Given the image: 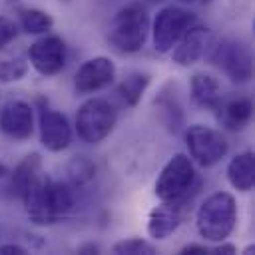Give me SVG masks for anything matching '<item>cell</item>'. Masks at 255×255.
I'll list each match as a JSON object with an SVG mask.
<instances>
[{
	"label": "cell",
	"mask_w": 255,
	"mask_h": 255,
	"mask_svg": "<svg viewBox=\"0 0 255 255\" xmlns=\"http://www.w3.org/2000/svg\"><path fill=\"white\" fill-rule=\"evenodd\" d=\"M217 122L231 131H241L249 126L253 118V102L247 96H235L229 100H221V104L215 110Z\"/></svg>",
	"instance_id": "15"
},
{
	"label": "cell",
	"mask_w": 255,
	"mask_h": 255,
	"mask_svg": "<svg viewBox=\"0 0 255 255\" xmlns=\"http://www.w3.org/2000/svg\"><path fill=\"white\" fill-rule=\"evenodd\" d=\"M18 36V24L8 16H0V50L14 42Z\"/></svg>",
	"instance_id": "25"
},
{
	"label": "cell",
	"mask_w": 255,
	"mask_h": 255,
	"mask_svg": "<svg viewBox=\"0 0 255 255\" xmlns=\"http://www.w3.org/2000/svg\"><path fill=\"white\" fill-rule=\"evenodd\" d=\"M149 2H161V0H149Z\"/></svg>",
	"instance_id": "32"
},
{
	"label": "cell",
	"mask_w": 255,
	"mask_h": 255,
	"mask_svg": "<svg viewBox=\"0 0 255 255\" xmlns=\"http://www.w3.org/2000/svg\"><path fill=\"white\" fill-rule=\"evenodd\" d=\"M237 225L235 197L227 191H215L199 205L195 213L197 233L211 243L225 241Z\"/></svg>",
	"instance_id": "2"
},
{
	"label": "cell",
	"mask_w": 255,
	"mask_h": 255,
	"mask_svg": "<svg viewBox=\"0 0 255 255\" xmlns=\"http://www.w3.org/2000/svg\"><path fill=\"white\" fill-rule=\"evenodd\" d=\"M185 145L191 161H195L201 167H213L227 155V149H229V143L221 131L201 124L187 128Z\"/></svg>",
	"instance_id": "7"
},
{
	"label": "cell",
	"mask_w": 255,
	"mask_h": 255,
	"mask_svg": "<svg viewBox=\"0 0 255 255\" xmlns=\"http://www.w3.org/2000/svg\"><path fill=\"white\" fill-rule=\"evenodd\" d=\"M189 96H191V102L197 108L211 110V112H215L217 106L223 100L221 84L217 82V78H213L211 74H205V72H197V74L191 76V80H189Z\"/></svg>",
	"instance_id": "16"
},
{
	"label": "cell",
	"mask_w": 255,
	"mask_h": 255,
	"mask_svg": "<svg viewBox=\"0 0 255 255\" xmlns=\"http://www.w3.org/2000/svg\"><path fill=\"white\" fill-rule=\"evenodd\" d=\"M181 2H189V4H209L211 0H181Z\"/></svg>",
	"instance_id": "31"
},
{
	"label": "cell",
	"mask_w": 255,
	"mask_h": 255,
	"mask_svg": "<svg viewBox=\"0 0 255 255\" xmlns=\"http://www.w3.org/2000/svg\"><path fill=\"white\" fill-rule=\"evenodd\" d=\"M22 201L34 225H52L60 219L56 205H54V197H52V177L42 171L36 175V179L26 189Z\"/></svg>",
	"instance_id": "8"
},
{
	"label": "cell",
	"mask_w": 255,
	"mask_h": 255,
	"mask_svg": "<svg viewBox=\"0 0 255 255\" xmlns=\"http://www.w3.org/2000/svg\"><path fill=\"white\" fill-rule=\"evenodd\" d=\"M149 86V74L145 72H131L128 74L116 88V96L118 100L126 106V108H135L141 100V96L145 94Z\"/></svg>",
	"instance_id": "19"
},
{
	"label": "cell",
	"mask_w": 255,
	"mask_h": 255,
	"mask_svg": "<svg viewBox=\"0 0 255 255\" xmlns=\"http://www.w3.org/2000/svg\"><path fill=\"white\" fill-rule=\"evenodd\" d=\"M179 253H181V255H211V247L197 245V243H189V245L181 247Z\"/></svg>",
	"instance_id": "26"
},
{
	"label": "cell",
	"mask_w": 255,
	"mask_h": 255,
	"mask_svg": "<svg viewBox=\"0 0 255 255\" xmlns=\"http://www.w3.org/2000/svg\"><path fill=\"white\" fill-rule=\"evenodd\" d=\"M78 253L82 255H90V253H100V247L96 243H86V245H80L78 247Z\"/></svg>",
	"instance_id": "29"
},
{
	"label": "cell",
	"mask_w": 255,
	"mask_h": 255,
	"mask_svg": "<svg viewBox=\"0 0 255 255\" xmlns=\"http://www.w3.org/2000/svg\"><path fill=\"white\" fill-rule=\"evenodd\" d=\"M42 167V159L38 153H28L10 173V191L16 197H24L26 189L30 187V183L36 179V175L40 173Z\"/></svg>",
	"instance_id": "18"
},
{
	"label": "cell",
	"mask_w": 255,
	"mask_h": 255,
	"mask_svg": "<svg viewBox=\"0 0 255 255\" xmlns=\"http://www.w3.org/2000/svg\"><path fill=\"white\" fill-rule=\"evenodd\" d=\"M96 173V165L86 157V155H76L68 163V177L72 185H84L88 183Z\"/></svg>",
	"instance_id": "23"
},
{
	"label": "cell",
	"mask_w": 255,
	"mask_h": 255,
	"mask_svg": "<svg viewBox=\"0 0 255 255\" xmlns=\"http://www.w3.org/2000/svg\"><path fill=\"white\" fill-rule=\"evenodd\" d=\"M227 181L237 191H251L255 185V155L253 151H241L231 157L227 165Z\"/></svg>",
	"instance_id": "17"
},
{
	"label": "cell",
	"mask_w": 255,
	"mask_h": 255,
	"mask_svg": "<svg viewBox=\"0 0 255 255\" xmlns=\"http://www.w3.org/2000/svg\"><path fill=\"white\" fill-rule=\"evenodd\" d=\"M116 126V110L108 100L90 98L86 100L76 114V131L78 137L86 143L104 141Z\"/></svg>",
	"instance_id": "4"
},
{
	"label": "cell",
	"mask_w": 255,
	"mask_h": 255,
	"mask_svg": "<svg viewBox=\"0 0 255 255\" xmlns=\"http://www.w3.org/2000/svg\"><path fill=\"white\" fill-rule=\"evenodd\" d=\"M205 58L211 64H215L233 82L243 84V82H249L253 76L251 54H249L247 46L237 40H229V38L221 40V42L211 40V44L205 52Z\"/></svg>",
	"instance_id": "6"
},
{
	"label": "cell",
	"mask_w": 255,
	"mask_h": 255,
	"mask_svg": "<svg viewBox=\"0 0 255 255\" xmlns=\"http://www.w3.org/2000/svg\"><path fill=\"white\" fill-rule=\"evenodd\" d=\"M8 173H10V171H8V167H6V165L0 161V177H6Z\"/></svg>",
	"instance_id": "30"
},
{
	"label": "cell",
	"mask_w": 255,
	"mask_h": 255,
	"mask_svg": "<svg viewBox=\"0 0 255 255\" xmlns=\"http://www.w3.org/2000/svg\"><path fill=\"white\" fill-rule=\"evenodd\" d=\"M193 24H197V16L193 12H189L185 8H179V6L161 8L155 14L153 24L149 26L151 42H153L155 52H159V54L171 52V48L179 42V38Z\"/></svg>",
	"instance_id": "5"
},
{
	"label": "cell",
	"mask_w": 255,
	"mask_h": 255,
	"mask_svg": "<svg viewBox=\"0 0 255 255\" xmlns=\"http://www.w3.org/2000/svg\"><path fill=\"white\" fill-rule=\"evenodd\" d=\"M197 173L193 161L185 153H175L155 179V195L161 201L185 203L189 191L195 187Z\"/></svg>",
	"instance_id": "3"
},
{
	"label": "cell",
	"mask_w": 255,
	"mask_h": 255,
	"mask_svg": "<svg viewBox=\"0 0 255 255\" xmlns=\"http://www.w3.org/2000/svg\"><path fill=\"white\" fill-rule=\"evenodd\" d=\"M28 62L22 56L0 58V84H12L26 76Z\"/></svg>",
	"instance_id": "22"
},
{
	"label": "cell",
	"mask_w": 255,
	"mask_h": 255,
	"mask_svg": "<svg viewBox=\"0 0 255 255\" xmlns=\"http://www.w3.org/2000/svg\"><path fill=\"white\" fill-rule=\"evenodd\" d=\"M149 36V14L145 6L139 2H131L122 6L110 26H108V42L122 54L139 52Z\"/></svg>",
	"instance_id": "1"
},
{
	"label": "cell",
	"mask_w": 255,
	"mask_h": 255,
	"mask_svg": "<svg viewBox=\"0 0 255 255\" xmlns=\"http://www.w3.org/2000/svg\"><path fill=\"white\" fill-rule=\"evenodd\" d=\"M28 62L42 76H56L66 64V44L60 36H44L28 48Z\"/></svg>",
	"instance_id": "9"
},
{
	"label": "cell",
	"mask_w": 255,
	"mask_h": 255,
	"mask_svg": "<svg viewBox=\"0 0 255 255\" xmlns=\"http://www.w3.org/2000/svg\"><path fill=\"white\" fill-rule=\"evenodd\" d=\"M38 128L40 141L48 151H64L72 143V128L68 124V118L50 106L40 108Z\"/></svg>",
	"instance_id": "11"
},
{
	"label": "cell",
	"mask_w": 255,
	"mask_h": 255,
	"mask_svg": "<svg viewBox=\"0 0 255 255\" xmlns=\"http://www.w3.org/2000/svg\"><path fill=\"white\" fill-rule=\"evenodd\" d=\"M0 131L14 139L26 141L34 131V112L24 100H10L0 108Z\"/></svg>",
	"instance_id": "10"
},
{
	"label": "cell",
	"mask_w": 255,
	"mask_h": 255,
	"mask_svg": "<svg viewBox=\"0 0 255 255\" xmlns=\"http://www.w3.org/2000/svg\"><path fill=\"white\" fill-rule=\"evenodd\" d=\"M112 253H116V255H153L155 247L145 239L131 237V239H122V241L114 243Z\"/></svg>",
	"instance_id": "24"
},
{
	"label": "cell",
	"mask_w": 255,
	"mask_h": 255,
	"mask_svg": "<svg viewBox=\"0 0 255 255\" xmlns=\"http://www.w3.org/2000/svg\"><path fill=\"white\" fill-rule=\"evenodd\" d=\"M116 78V66L108 56H96L86 60L76 76H74V88L80 94H92L106 86H110Z\"/></svg>",
	"instance_id": "12"
},
{
	"label": "cell",
	"mask_w": 255,
	"mask_h": 255,
	"mask_svg": "<svg viewBox=\"0 0 255 255\" xmlns=\"http://www.w3.org/2000/svg\"><path fill=\"white\" fill-rule=\"evenodd\" d=\"M28 249L18 245V243H6V245H0V255H26Z\"/></svg>",
	"instance_id": "27"
},
{
	"label": "cell",
	"mask_w": 255,
	"mask_h": 255,
	"mask_svg": "<svg viewBox=\"0 0 255 255\" xmlns=\"http://www.w3.org/2000/svg\"><path fill=\"white\" fill-rule=\"evenodd\" d=\"M219 243H221V245L211 247V253H225V255L237 253V249H235V245H233V243H223V241H219Z\"/></svg>",
	"instance_id": "28"
},
{
	"label": "cell",
	"mask_w": 255,
	"mask_h": 255,
	"mask_svg": "<svg viewBox=\"0 0 255 255\" xmlns=\"http://www.w3.org/2000/svg\"><path fill=\"white\" fill-rule=\"evenodd\" d=\"M213 36H211V30L207 26H201V24H193L181 38L179 42L171 48V58L177 66H191L195 64L197 60H201L211 44Z\"/></svg>",
	"instance_id": "13"
},
{
	"label": "cell",
	"mask_w": 255,
	"mask_h": 255,
	"mask_svg": "<svg viewBox=\"0 0 255 255\" xmlns=\"http://www.w3.org/2000/svg\"><path fill=\"white\" fill-rule=\"evenodd\" d=\"M183 213H181V203L173 201H161V205L153 207L147 217V233L149 237L161 241L167 239L175 229L181 225Z\"/></svg>",
	"instance_id": "14"
},
{
	"label": "cell",
	"mask_w": 255,
	"mask_h": 255,
	"mask_svg": "<svg viewBox=\"0 0 255 255\" xmlns=\"http://www.w3.org/2000/svg\"><path fill=\"white\" fill-rule=\"evenodd\" d=\"M54 26V18L40 8L18 10V28L26 34H46Z\"/></svg>",
	"instance_id": "21"
},
{
	"label": "cell",
	"mask_w": 255,
	"mask_h": 255,
	"mask_svg": "<svg viewBox=\"0 0 255 255\" xmlns=\"http://www.w3.org/2000/svg\"><path fill=\"white\" fill-rule=\"evenodd\" d=\"M155 106H157L159 116H161L163 124L167 126V129L173 131V133H177L181 129V126H183V120H185L183 118L181 104L177 102V98L171 96L169 92H165V88H163V92L155 98Z\"/></svg>",
	"instance_id": "20"
}]
</instances>
